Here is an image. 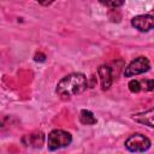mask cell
Masks as SVG:
<instances>
[{"label":"cell","instance_id":"obj_13","mask_svg":"<svg viewBox=\"0 0 154 154\" xmlns=\"http://www.w3.org/2000/svg\"><path fill=\"white\" fill-rule=\"evenodd\" d=\"M34 59H35V61H45L46 60V55L43 53H36Z\"/></svg>","mask_w":154,"mask_h":154},{"label":"cell","instance_id":"obj_2","mask_svg":"<svg viewBox=\"0 0 154 154\" xmlns=\"http://www.w3.org/2000/svg\"><path fill=\"white\" fill-rule=\"evenodd\" d=\"M72 142V136L70 132L64 130H53L49 132L47 138V147L49 150H58L70 146Z\"/></svg>","mask_w":154,"mask_h":154},{"label":"cell","instance_id":"obj_5","mask_svg":"<svg viewBox=\"0 0 154 154\" xmlns=\"http://www.w3.org/2000/svg\"><path fill=\"white\" fill-rule=\"evenodd\" d=\"M131 25L138 31L147 32L154 29V16L152 14H141L131 19Z\"/></svg>","mask_w":154,"mask_h":154},{"label":"cell","instance_id":"obj_6","mask_svg":"<svg viewBox=\"0 0 154 154\" xmlns=\"http://www.w3.org/2000/svg\"><path fill=\"white\" fill-rule=\"evenodd\" d=\"M97 75L100 77V82H101V87L103 90H107L113 82V76H112V70L109 66L107 65H101L97 69Z\"/></svg>","mask_w":154,"mask_h":154},{"label":"cell","instance_id":"obj_8","mask_svg":"<svg viewBox=\"0 0 154 154\" xmlns=\"http://www.w3.org/2000/svg\"><path fill=\"white\" fill-rule=\"evenodd\" d=\"M43 141H45V135L41 131H35V132L25 135L23 137V143L25 146H30V147H34V148L42 147Z\"/></svg>","mask_w":154,"mask_h":154},{"label":"cell","instance_id":"obj_4","mask_svg":"<svg viewBox=\"0 0 154 154\" xmlns=\"http://www.w3.org/2000/svg\"><path fill=\"white\" fill-rule=\"evenodd\" d=\"M150 63L146 57H138L135 60H132L125 69H124V76L125 77H132L141 73H144L149 70Z\"/></svg>","mask_w":154,"mask_h":154},{"label":"cell","instance_id":"obj_11","mask_svg":"<svg viewBox=\"0 0 154 154\" xmlns=\"http://www.w3.org/2000/svg\"><path fill=\"white\" fill-rule=\"evenodd\" d=\"M128 87H129V89H130V91H131V93H138L140 90H142L140 81H136V79L130 81V82H129V84H128Z\"/></svg>","mask_w":154,"mask_h":154},{"label":"cell","instance_id":"obj_9","mask_svg":"<svg viewBox=\"0 0 154 154\" xmlns=\"http://www.w3.org/2000/svg\"><path fill=\"white\" fill-rule=\"evenodd\" d=\"M79 122L84 125H94L96 124V118L88 109H82L79 113Z\"/></svg>","mask_w":154,"mask_h":154},{"label":"cell","instance_id":"obj_7","mask_svg":"<svg viewBox=\"0 0 154 154\" xmlns=\"http://www.w3.org/2000/svg\"><path fill=\"white\" fill-rule=\"evenodd\" d=\"M131 118H132L136 123L147 125V126H149V128H154V107L150 108V109H148V111H144V112L134 114Z\"/></svg>","mask_w":154,"mask_h":154},{"label":"cell","instance_id":"obj_3","mask_svg":"<svg viewBox=\"0 0 154 154\" xmlns=\"http://www.w3.org/2000/svg\"><path fill=\"white\" fill-rule=\"evenodd\" d=\"M125 148L131 153H144L150 148V141L142 134H134L125 141Z\"/></svg>","mask_w":154,"mask_h":154},{"label":"cell","instance_id":"obj_1","mask_svg":"<svg viewBox=\"0 0 154 154\" xmlns=\"http://www.w3.org/2000/svg\"><path fill=\"white\" fill-rule=\"evenodd\" d=\"M88 87L87 77L83 73H70L61 78L57 84V94L61 97H71L83 93Z\"/></svg>","mask_w":154,"mask_h":154},{"label":"cell","instance_id":"obj_10","mask_svg":"<svg viewBox=\"0 0 154 154\" xmlns=\"http://www.w3.org/2000/svg\"><path fill=\"white\" fill-rule=\"evenodd\" d=\"M141 88L146 91H152L154 90V79H142L140 81Z\"/></svg>","mask_w":154,"mask_h":154},{"label":"cell","instance_id":"obj_12","mask_svg":"<svg viewBox=\"0 0 154 154\" xmlns=\"http://www.w3.org/2000/svg\"><path fill=\"white\" fill-rule=\"evenodd\" d=\"M101 4L107 6V7H113V8H117V7L124 5L123 1H101Z\"/></svg>","mask_w":154,"mask_h":154}]
</instances>
